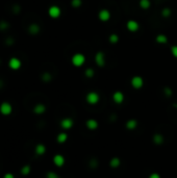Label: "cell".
Here are the masks:
<instances>
[{"instance_id":"cell-1","label":"cell","mask_w":177,"mask_h":178,"mask_svg":"<svg viewBox=\"0 0 177 178\" xmlns=\"http://www.w3.org/2000/svg\"><path fill=\"white\" fill-rule=\"evenodd\" d=\"M71 63L74 67L80 68L86 64V56L82 53H75L71 57Z\"/></svg>"},{"instance_id":"cell-2","label":"cell","mask_w":177,"mask_h":178,"mask_svg":"<svg viewBox=\"0 0 177 178\" xmlns=\"http://www.w3.org/2000/svg\"><path fill=\"white\" fill-rule=\"evenodd\" d=\"M100 100V96L97 92H89L86 95V101L89 103L90 105H96Z\"/></svg>"},{"instance_id":"cell-3","label":"cell","mask_w":177,"mask_h":178,"mask_svg":"<svg viewBox=\"0 0 177 178\" xmlns=\"http://www.w3.org/2000/svg\"><path fill=\"white\" fill-rule=\"evenodd\" d=\"M48 15L51 19H58L62 15V10L58 5H51L48 8Z\"/></svg>"},{"instance_id":"cell-4","label":"cell","mask_w":177,"mask_h":178,"mask_svg":"<svg viewBox=\"0 0 177 178\" xmlns=\"http://www.w3.org/2000/svg\"><path fill=\"white\" fill-rule=\"evenodd\" d=\"M130 84H131V87L134 89V90H140V89H142L143 85H144L143 77H141L139 75L133 76V78H131V80H130Z\"/></svg>"},{"instance_id":"cell-5","label":"cell","mask_w":177,"mask_h":178,"mask_svg":"<svg viewBox=\"0 0 177 178\" xmlns=\"http://www.w3.org/2000/svg\"><path fill=\"white\" fill-rule=\"evenodd\" d=\"M8 67H10L11 70L14 71L20 70L21 67H22V62L18 57H11L10 61H8Z\"/></svg>"},{"instance_id":"cell-6","label":"cell","mask_w":177,"mask_h":178,"mask_svg":"<svg viewBox=\"0 0 177 178\" xmlns=\"http://www.w3.org/2000/svg\"><path fill=\"white\" fill-rule=\"evenodd\" d=\"M0 112L3 116H10L13 112V106L10 102H2L0 104Z\"/></svg>"},{"instance_id":"cell-7","label":"cell","mask_w":177,"mask_h":178,"mask_svg":"<svg viewBox=\"0 0 177 178\" xmlns=\"http://www.w3.org/2000/svg\"><path fill=\"white\" fill-rule=\"evenodd\" d=\"M95 64L99 68H103L105 66V55L102 51H98L95 54Z\"/></svg>"},{"instance_id":"cell-8","label":"cell","mask_w":177,"mask_h":178,"mask_svg":"<svg viewBox=\"0 0 177 178\" xmlns=\"http://www.w3.org/2000/svg\"><path fill=\"white\" fill-rule=\"evenodd\" d=\"M110 17H112V14H110V11L109 10H106V8H102V10L99 11L98 13V19L100 20L101 22H107L109 21Z\"/></svg>"},{"instance_id":"cell-9","label":"cell","mask_w":177,"mask_h":178,"mask_svg":"<svg viewBox=\"0 0 177 178\" xmlns=\"http://www.w3.org/2000/svg\"><path fill=\"white\" fill-rule=\"evenodd\" d=\"M59 125H61V127L64 130H70L72 127L74 126V121H73V119H71V118H64L61 120Z\"/></svg>"},{"instance_id":"cell-10","label":"cell","mask_w":177,"mask_h":178,"mask_svg":"<svg viewBox=\"0 0 177 178\" xmlns=\"http://www.w3.org/2000/svg\"><path fill=\"white\" fill-rule=\"evenodd\" d=\"M126 28L130 32H137L140 28V24L136 20H128V21L126 22Z\"/></svg>"},{"instance_id":"cell-11","label":"cell","mask_w":177,"mask_h":178,"mask_svg":"<svg viewBox=\"0 0 177 178\" xmlns=\"http://www.w3.org/2000/svg\"><path fill=\"white\" fill-rule=\"evenodd\" d=\"M52 162H53V164H54L55 167H58V168L64 167V165L66 164V159L62 154H55L52 158Z\"/></svg>"},{"instance_id":"cell-12","label":"cell","mask_w":177,"mask_h":178,"mask_svg":"<svg viewBox=\"0 0 177 178\" xmlns=\"http://www.w3.org/2000/svg\"><path fill=\"white\" fill-rule=\"evenodd\" d=\"M124 99H125V96L121 91H117L113 94V101L115 102L116 104H122V103L124 102Z\"/></svg>"},{"instance_id":"cell-13","label":"cell","mask_w":177,"mask_h":178,"mask_svg":"<svg viewBox=\"0 0 177 178\" xmlns=\"http://www.w3.org/2000/svg\"><path fill=\"white\" fill-rule=\"evenodd\" d=\"M86 127L91 131H94L99 127V123L96 119H88L86 121Z\"/></svg>"},{"instance_id":"cell-14","label":"cell","mask_w":177,"mask_h":178,"mask_svg":"<svg viewBox=\"0 0 177 178\" xmlns=\"http://www.w3.org/2000/svg\"><path fill=\"white\" fill-rule=\"evenodd\" d=\"M27 30L31 35H37V34H40L41 27H40V25L37 24V23H31V24L28 26Z\"/></svg>"},{"instance_id":"cell-15","label":"cell","mask_w":177,"mask_h":178,"mask_svg":"<svg viewBox=\"0 0 177 178\" xmlns=\"http://www.w3.org/2000/svg\"><path fill=\"white\" fill-rule=\"evenodd\" d=\"M125 127L127 130H129V131H133L137 127V121L136 119H129V120L126 121L125 123Z\"/></svg>"},{"instance_id":"cell-16","label":"cell","mask_w":177,"mask_h":178,"mask_svg":"<svg viewBox=\"0 0 177 178\" xmlns=\"http://www.w3.org/2000/svg\"><path fill=\"white\" fill-rule=\"evenodd\" d=\"M152 141H153V143L155 145H157V146H161V145L164 144L165 138H164V135H161V133H154L153 136H152Z\"/></svg>"},{"instance_id":"cell-17","label":"cell","mask_w":177,"mask_h":178,"mask_svg":"<svg viewBox=\"0 0 177 178\" xmlns=\"http://www.w3.org/2000/svg\"><path fill=\"white\" fill-rule=\"evenodd\" d=\"M46 105L43 104V103H38V104L35 105L34 107V112L35 115H43L45 112H46Z\"/></svg>"},{"instance_id":"cell-18","label":"cell","mask_w":177,"mask_h":178,"mask_svg":"<svg viewBox=\"0 0 177 178\" xmlns=\"http://www.w3.org/2000/svg\"><path fill=\"white\" fill-rule=\"evenodd\" d=\"M120 165H121V159L119 158V157L117 156H114L112 158L109 159V166L112 169H117L120 167Z\"/></svg>"},{"instance_id":"cell-19","label":"cell","mask_w":177,"mask_h":178,"mask_svg":"<svg viewBox=\"0 0 177 178\" xmlns=\"http://www.w3.org/2000/svg\"><path fill=\"white\" fill-rule=\"evenodd\" d=\"M46 151H47L46 146H45L44 144H38L37 146H35V152L39 156L44 155V154L46 153Z\"/></svg>"},{"instance_id":"cell-20","label":"cell","mask_w":177,"mask_h":178,"mask_svg":"<svg viewBox=\"0 0 177 178\" xmlns=\"http://www.w3.org/2000/svg\"><path fill=\"white\" fill-rule=\"evenodd\" d=\"M67 141H68V135L64 131L59 132L58 136H56V142H58V144H64Z\"/></svg>"},{"instance_id":"cell-21","label":"cell","mask_w":177,"mask_h":178,"mask_svg":"<svg viewBox=\"0 0 177 178\" xmlns=\"http://www.w3.org/2000/svg\"><path fill=\"white\" fill-rule=\"evenodd\" d=\"M155 42L160 45H165V44L168 43V37L166 34H157L156 38H155Z\"/></svg>"},{"instance_id":"cell-22","label":"cell","mask_w":177,"mask_h":178,"mask_svg":"<svg viewBox=\"0 0 177 178\" xmlns=\"http://www.w3.org/2000/svg\"><path fill=\"white\" fill-rule=\"evenodd\" d=\"M139 5L142 10L147 11V10H149L150 7H151V1H150V0H140Z\"/></svg>"},{"instance_id":"cell-23","label":"cell","mask_w":177,"mask_h":178,"mask_svg":"<svg viewBox=\"0 0 177 178\" xmlns=\"http://www.w3.org/2000/svg\"><path fill=\"white\" fill-rule=\"evenodd\" d=\"M30 171H31V167L29 165H25V166H23L22 168H21V174L24 175V176H27L28 174H30Z\"/></svg>"},{"instance_id":"cell-24","label":"cell","mask_w":177,"mask_h":178,"mask_svg":"<svg viewBox=\"0 0 177 178\" xmlns=\"http://www.w3.org/2000/svg\"><path fill=\"white\" fill-rule=\"evenodd\" d=\"M119 40H120V38L117 34H112L109 37V41L110 44H117L119 42Z\"/></svg>"},{"instance_id":"cell-25","label":"cell","mask_w":177,"mask_h":178,"mask_svg":"<svg viewBox=\"0 0 177 178\" xmlns=\"http://www.w3.org/2000/svg\"><path fill=\"white\" fill-rule=\"evenodd\" d=\"M171 15H172V11H171V8L165 7L161 10V16H163L164 18H169V17H171Z\"/></svg>"},{"instance_id":"cell-26","label":"cell","mask_w":177,"mask_h":178,"mask_svg":"<svg viewBox=\"0 0 177 178\" xmlns=\"http://www.w3.org/2000/svg\"><path fill=\"white\" fill-rule=\"evenodd\" d=\"M94 74H95V71L93 70L92 68H88V69H86L85 71V76L86 78H93Z\"/></svg>"},{"instance_id":"cell-27","label":"cell","mask_w":177,"mask_h":178,"mask_svg":"<svg viewBox=\"0 0 177 178\" xmlns=\"http://www.w3.org/2000/svg\"><path fill=\"white\" fill-rule=\"evenodd\" d=\"M8 27H10V23H8L7 21H5V20L0 21V30L4 31V30H7Z\"/></svg>"},{"instance_id":"cell-28","label":"cell","mask_w":177,"mask_h":178,"mask_svg":"<svg viewBox=\"0 0 177 178\" xmlns=\"http://www.w3.org/2000/svg\"><path fill=\"white\" fill-rule=\"evenodd\" d=\"M42 79H43V81H45V82H49L52 79V76L50 73L45 72V73H43V75H42Z\"/></svg>"},{"instance_id":"cell-29","label":"cell","mask_w":177,"mask_h":178,"mask_svg":"<svg viewBox=\"0 0 177 178\" xmlns=\"http://www.w3.org/2000/svg\"><path fill=\"white\" fill-rule=\"evenodd\" d=\"M82 4V0H71V5H72V7H74V8L80 7Z\"/></svg>"},{"instance_id":"cell-30","label":"cell","mask_w":177,"mask_h":178,"mask_svg":"<svg viewBox=\"0 0 177 178\" xmlns=\"http://www.w3.org/2000/svg\"><path fill=\"white\" fill-rule=\"evenodd\" d=\"M46 178H61V176H59V175H58V173H55V172L49 171V172H47Z\"/></svg>"},{"instance_id":"cell-31","label":"cell","mask_w":177,"mask_h":178,"mask_svg":"<svg viewBox=\"0 0 177 178\" xmlns=\"http://www.w3.org/2000/svg\"><path fill=\"white\" fill-rule=\"evenodd\" d=\"M171 54L173 55V57L177 58V45H173L171 47Z\"/></svg>"},{"instance_id":"cell-32","label":"cell","mask_w":177,"mask_h":178,"mask_svg":"<svg viewBox=\"0 0 177 178\" xmlns=\"http://www.w3.org/2000/svg\"><path fill=\"white\" fill-rule=\"evenodd\" d=\"M148 178H161V175L158 174V173H156V172H154V173H151L148 176Z\"/></svg>"},{"instance_id":"cell-33","label":"cell","mask_w":177,"mask_h":178,"mask_svg":"<svg viewBox=\"0 0 177 178\" xmlns=\"http://www.w3.org/2000/svg\"><path fill=\"white\" fill-rule=\"evenodd\" d=\"M14 43H15V40H14L13 38H7V42H5L7 45H13Z\"/></svg>"},{"instance_id":"cell-34","label":"cell","mask_w":177,"mask_h":178,"mask_svg":"<svg viewBox=\"0 0 177 178\" xmlns=\"http://www.w3.org/2000/svg\"><path fill=\"white\" fill-rule=\"evenodd\" d=\"M13 11L15 14H18L20 11V7L19 5H14L13 7Z\"/></svg>"},{"instance_id":"cell-35","label":"cell","mask_w":177,"mask_h":178,"mask_svg":"<svg viewBox=\"0 0 177 178\" xmlns=\"http://www.w3.org/2000/svg\"><path fill=\"white\" fill-rule=\"evenodd\" d=\"M3 178H15V176L12 173H7V174H4Z\"/></svg>"},{"instance_id":"cell-36","label":"cell","mask_w":177,"mask_h":178,"mask_svg":"<svg viewBox=\"0 0 177 178\" xmlns=\"http://www.w3.org/2000/svg\"><path fill=\"white\" fill-rule=\"evenodd\" d=\"M165 92H166V95H168V96H171V95H172V92H171V90L169 88L165 89Z\"/></svg>"},{"instance_id":"cell-37","label":"cell","mask_w":177,"mask_h":178,"mask_svg":"<svg viewBox=\"0 0 177 178\" xmlns=\"http://www.w3.org/2000/svg\"><path fill=\"white\" fill-rule=\"evenodd\" d=\"M3 85H4V84H3V81H2L1 79H0V89L3 88Z\"/></svg>"},{"instance_id":"cell-38","label":"cell","mask_w":177,"mask_h":178,"mask_svg":"<svg viewBox=\"0 0 177 178\" xmlns=\"http://www.w3.org/2000/svg\"><path fill=\"white\" fill-rule=\"evenodd\" d=\"M174 107H175V108L177 109V103H175V104H174Z\"/></svg>"}]
</instances>
